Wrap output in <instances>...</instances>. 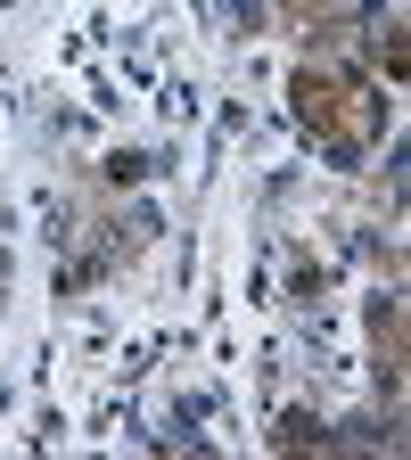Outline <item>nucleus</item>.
<instances>
[{
  "label": "nucleus",
  "mask_w": 411,
  "mask_h": 460,
  "mask_svg": "<svg viewBox=\"0 0 411 460\" xmlns=\"http://www.w3.org/2000/svg\"><path fill=\"white\" fill-rule=\"evenodd\" d=\"M288 107H297V124H305L321 148H337V156L371 148L379 124H387L379 83H371L362 66H321V58H305V66L288 75Z\"/></svg>",
  "instance_id": "f257e3e1"
},
{
  "label": "nucleus",
  "mask_w": 411,
  "mask_h": 460,
  "mask_svg": "<svg viewBox=\"0 0 411 460\" xmlns=\"http://www.w3.org/2000/svg\"><path fill=\"white\" fill-rule=\"evenodd\" d=\"M371 370H379V394L395 402L403 394V296L371 305Z\"/></svg>",
  "instance_id": "f03ea898"
},
{
  "label": "nucleus",
  "mask_w": 411,
  "mask_h": 460,
  "mask_svg": "<svg viewBox=\"0 0 411 460\" xmlns=\"http://www.w3.org/2000/svg\"><path fill=\"white\" fill-rule=\"evenodd\" d=\"M362 33H371V66H379L387 83H403V9H387V17H371Z\"/></svg>",
  "instance_id": "7ed1b4c3"
}]
</instances>
